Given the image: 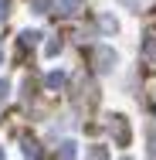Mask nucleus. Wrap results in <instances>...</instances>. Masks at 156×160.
Listing matches in <instances>:
<instances>
[{"instance_id": "nucleus-6", "label": "nucleus", "mask_w": 156, "mask_h": 160, "mask_svg": "<svg viewBox=\"0 0 156 160\" xmlns=\"http://www.w3.org/2000/svg\"><path fill=\"white\" fill-rule=\"evenodd\" d=\"M58 160H75V143L71 140H64L61 150H58Z\"/></svg>"}, {"instance_id": "nucleus-11", "label": "nucleus", "mask_w": 156, "mask_h": 160, "mask_svg": "<svg viewBox=\"0 0 156 160\" xmlns=\"http://www.w3.org/2000/svg\"><path fill=\"white\" fill-rule=\"evenodd\" d=\"M7 96H10V82H7V78H0V102H3Z\"/></svg>"}, {"instance_id": "nucleus-9", "label": "nucleus", "mask_w": 156, "mask_h": 160, "mask_svg": "<svg viewBox=\"0 0 156 160\" xmlns=\"http://www.w3.org/2000/svg\"><path fill=\"white\" fill-rule=\"evenodd\" d=\"M92 160H109V153H105V147H92Z\"/></svg>"}, {"instance_id": "nucleus-8", "label": "nucleus", "mask_w": 156, "mask_h": 160, "mask_svg": "<svg viewBox=\"0 0 156 160\" xmlns=\"http://www.w3.org/2000/svg\"><path fill=\"white\" fill-rule=\"evenodd\" d=\"M24 153H27V157H41V150H37V143H34V140H24Z\"/></svg>"}, {"instance_id": "nucleus-7", "label": "nucleus", "mask_w": 156, "mask_h": 160, "mask_svg": "<svg viewBox=\"0 0 156 160\" xmlns=\"http://www.w3.org/2000/svg\"><path fill=\"white\" fill-rule=\"evenodd\" d=\"M58 51H61V38H51V41H48V48H44V55H48V58H54Z\"/></svg>"}, {"instance_id": "nucleus-2", "label": "nucleus", "mask_w": 156, "mask_h": 160, "mask_svg": "<svg viewBox=\"0 0 156 160\" xmlns=\"http://www.w3.org/2000/svg\"><path fill=\"white\" fill-rule=\"evenodd\" d=\"M112 136H116L119 147H129V123H125V116H112Z\"/></svg>"}, {"instance_id": "nucleus-5", "label": "nucleus", "mask_w": 156, "mask_h": 160, "mask_svg": "<svg viewBox=\"0 0 156 160\" xmlns=\"http://www.w3.org/2000/svg\"><path fill=\"white\" fill-rule=\"evenodd\" d=\"M44 85H48V89H61L64 85V72H51V75L44 78Z\"/></svg>"}, {"instance_id": "nucleus-14", "label": "nucleus", "mask_w": 156, "mask_h": 160, "mask_svg": "<svg viewBox=\"0 0 156 160\" xmlns=\"http://www.w3.org/2000/svg\"><path fill=\"white\" fill-rule=\"evenodd\" d=\"M0 160H3V150H0Z\"/></svg>"}, {"instance_id": "nucleus-3", "label": "nucleus", "mask_w": 156, "mask_h": 160, "mask_svg": "<svg viewBox=\"0 0 156 160\" xmlns=\"http://www.w3.org/2000/svg\"><path fill=\"white\" fill-rule=\"evenodd\" d=\"M37 38H41V34H37V31H24V34H21V44H17V51L24 55L27 48H34V44H37Z\"/></svg>"}, {"instance_id": "nucleus-15", "label": "nucleus", "mask_w": 156, "mask_h": 160, "mask_svg": "<svg viewBox=\"0 0 156 160\" xmlns=\"http://www.w3.org/2000/svg\"><path fill=\"white\" fill-rule=\"evenodd\" d=\"M122 160H132V157H122Z\"/></svg>"}, {"instance_id": "nucleus-1", "label": "nucleus", "mask_w": 156, "mask_h": 160, "mask_svg": "<svg viewBox=\"0 0 156 160\" xmlns=\"http://www.w3.org/2000/svg\"><path fill=\"white\" fill-rule=\"evenodd\" d=\"M116 51L109 48V44H98V48H92V65H95V72L98 75H105V72H112L116 68Z\"/></svg>"}, {"instance_id": "nucleus-12", "label": "nucleus", "mask_w": 156, "mask_h": 160, "mask_svg": "<svg viewBox=\"0 0 156 160\" xmlns=\"http://www.w3.org/2000/svg\"><path fill=\"white\" fill-rule=\"evenodd\" d=\"M7 14H10V0H0V21H7Z\"/></svg>"}, {"instance_id": "nucleus-13", "label": "nucleus", "mask_w": 156, "mask_h": 160, "mask_svg": "<svg viewBox=\"0 0 156 160\" xmlns=\"http://www.w3.org/2000/svg\"><path fill=\"white\" fill-rule=\"evenodd\" d=\"M48 7H51V0H34V10H41V14H44Z\"/></svg>"}, {"instance_id": "nucleus-4", "label": "nucleus", "mask_w": 156, "mask_h": 160, "mask_svg": "<svg viewBox=\"0 0 156 160\" xmlns=\"http://www.w3.org/2000/svg\"><path fill=\"white\" fill-rule=\"evenodd\" d=\"M82 7V0H54V10L58 14H75Z\"/></svg>"}, {"instance_id": "nucleus-10", "label": "nucleus", "mask_w": 156, "mask_h": 160, "mask_svg": "<svg viewBox=\"0 0 156 160\" xmlns=\"http://www.w3.org/2000/svg\"><path fill=\"white\" fill-rule=\"evenodd\" d=\"M98 24H102V31H116V28H119V24H116V21H112V17H102V21H98Z\"/></svg>"}]
</instances>
